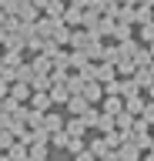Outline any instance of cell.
I'll return each mask as SVG.
<instances>
[{
    "label": "cell",
    "mask_w": 154,
    "mask_h": 161,
    "mask_svg": "<svg viewBox=\"0 0 154 161\" xmlns=\"http://www.w3.org/2000/svg\"><path fill=\"white\" fill-rule=\"evenodd\" d=\"M44 128H47V134H54V131H61V128H64L61 114H44Z\"/></svg>",
    "instance_id": "8fae6325"
},
{
    "label": "cell",
    "mask_w": 154,
    "mask_h": 161,
    "mask_svg": "<svg viewBox=\"0 0 154 161\" xmlns=\"http://www.w3.org/2000/svg\"><path fill=\"white\" fill-rule=\"evenodd\" d=\"M141 108H144V97H141V94H131V97L124 101V111H131L134 118H137V114H141Z\"/></svg>",
    "instance_id": "9c48e42d"
},
{
    "label": "cell",
    "mask_w": 154,
    "mask_h": 161,
    "mask_svg": "<svg viewBox=\"0 0 154 161\" xmlns=\"http://www.w3.org/2000/svg\"><path fill=\"white\" fill-rule=\"evenodd\" d=\"M64 131H67L71 138H84V131H87V124H84L81 118H74V121H71V124H67V128H64Z\"/></svg>",
    "instance_id": "4fadbf2b"
},
{
    "label": "cell",
    "mask_w": 154,
    "mask_h": 161,
    "mask_svg": "<svg viewBox=\"0 0 154 161\" xmlns=\"http://www.w3.org/2000/svg\"><path fill=\"white\" fill-rule=\"evenodd\" d=\"M147 70H151V77H154V57H151V64H147Z\"/></svg>",
    "instance_id": "4dcf8cb0"
},
{
    "label": "cell",
    "mask_w": 154,
    "mask_h": 161,
    "mask_svg": "<svg viewBox=\"0 0 154 161\" xmlns=\"http://www.w3.org/2000/svg\"><path fill=\"white\" fill-rule=\"evenodd\" d=\"M154 20V7L147 3H134V24H151Z\"/></svg>",
    "instance_id": "3957f363"
},
{
    "label": "cell",
    "mask_w": 154,
    "mask_h": 161,
    "mask_svg": "<svg viewBox=\"0 0 154 161\" xmlns=\"http://www.w3.org/2000/svg\"><path fill=\"white\" fill-rule=\"evenodd\" d=\"M147 50H151V57H154V40H151V44H147Z\"/></svg>",
    "instance_id": "d6a6232c"
},
{
    "label": "cell",
    "mask_w": 154,
    "mask_h": 161,
    "mask_svg": "<svg viewBox=\"0 0 154 161\" xmlns=\"http://www.w3.org/2000/svg\"><path fill=\"white\" fill-rule=\"evenodd\" d=\"M131 60H134V67H147V64H151V50H147V47H137L131 54Z\"/></svg>",
    "instance_id": "ba28073f"
},
{
    "label": "cell",
    "mask_w": 154,
    "mask_h": 161,
    "mask_svg": "<svg viewBox=\"0 0 154 161\" xmlns=\"http://www.w3.org/2000/svg\"><path fill=\"white\" fill-rule=\"evenodd\" d=\"M3 94H7V80L0 77V97H3Z\"/></svg>",
    "instance_id": "83f0119b"
},
{
    "label": "cell",
    "mask_w": 154,
    "mask_h": 161,
    "mask_svg": "<svg viewBox=\"0 0 154 161\" xmlns=\"http://www.w3.org/2000/svg\"><path fill=\"white\" fill-rule=\"evenodd\" d=\"M97 118H101V111H97V108H87V111L81 114V121L87 124V128H97Z\"/></svg>",
    "instance_id": "2e32d148"
},
{
    "label": "cell",
    "mask_w": 154,
    "mask_h": 161,
    "mask_svg": "<svg viewBox=\"0 0 154 161\" xmlns=\"http://www.w3.org/2000/svg\"><path fill=\"white\" fill-rule=\"evenodd\" d=\"M84 3H87V0H74V7H84Z\"/></svg>",
    "instance_id": "1f68e13d"
},
{
    "label": "cell",
    "mask_w": 154,
    "mask_h": 161,
    "mask_svg": "<svg viewBox=\"0 0 154 161\" xmlns=\"http://www.w3.org/2000/svg\"><path fill=\"white\" fill-rule=\"evenodd\" d=\"M81 97L87 101V104L101 101V84H97V80H84V87H81Z\"/></svg>",
    "instance_id": "7a4b0ae2"
},
{
    "label": "cell",
    "mask_w": 154,
    "mask_h": 161,
    "mask_svg": "<svg viewBox=\"0 0 154 161\" xmlns=\"http://www.w3.org/2000/svg\"><path fill=\"white\" fill-rule=\"evenodd\" d=\"M47 67H50V60H47V57H37V60H34V70H37V74H47Z\"/></svg>",
    "instance_id": "603a6c76"
},
{
    "label": "cell",
    "mask_w": 154,
    "mask_h": 161,
    "mask_svg": "<svg viewBox=\"0 0 154 161\" xmlns=\"http://www.w3.org/2000/svg\"><path fill=\"white\" fill-rule=\"evenodd\" d=\"M67 108H71V114H77V118H81L84 111L91 108V104H87V101L81 97V94H74V97H67Z\"/></svg>",
    "instance_id": "5b68a950"
},
{
    "label": "cell",
    "mask_w": 154,
    "mask_h": 161,
    "mask_svg": "<svg viewBox=\"0 0 154 161\" xmlns=\"http://www.w3.org/2000/svg\"><path fill=\"white\" fill-rule=\"evenodd\" d=\"M71 64H74V67H84V64H87V57H84L81 50H77V54H74V57H71Z\"/></svg>",
    "instance_id": "484cf974"
},
{
    "label": "cell",
    "mask_w": 154,
    "mask_h": 161,
    "mask_svg": "<svg viewBox=\"0 0 154 161\" xmlns=\"http://www.w3.org/2000/svg\"><path fill=\"white\" fill-rule=\"evenodd\" d=\"M117 161H141V148H137V144H131V141L124 138V144L117 148Z\"/></svg>",
    "instance_id": "6da1fadb"
},
{
    "label": "cell",
    "mask_w": 154,
    "mask_h": 161,
    "mask_svg": "<svg viewBox=\"0 0 154 161\" xmlns=\"http://www.w3.org/2000/svg\"><path fill=\"white\" fill-rule=\"evenodd\" d=\"M27 154H30V161H44L47 158V141H34Z\"/></svg>",
    "instance_id": "30bf717a"
},
{
    "label": "cell",
    "mask_w": 154,
    "mask_h": 161,
    "mask_svg": "<svg viewBox=\"0 0 154 161\" xmlns=\"http://www.w3.org/2000/svg\"><path fill=\"white\" fill-rule=\"evenodd\" d=\"M67 148L77 154V151H84V138H67Z\"/></svg>",
    "instance_id": "cb8c5ba5"
},
{
    "label": "cell",
    "mask_w": 154,
    "mask_h": 161,
    "mask_svg": "<svg viewBox=\"0 0 154 161\" xmlns=\"http://www.w3.org/2000/svg\"><path fill=\"white\" fill-rule=\"evenodd\" d=\"M0 161H10V154H0Z\"/></svg>",
    "instance_id": "e575fe53"
},
{
    "label": "cell",
    "mask_w": 154,
    "mask_h": 161,
    "mask_svg": "<svg viewBox=\"0 0 154 161\" xmlns=\"http://www.w3.org/2000/svg\"><path fill=\"white\" fill-rule=\"evenodd\" d=\"M151 128H154V124H151Z\"/></svg>",
    "instance_id": "8d00e7d4"
},
{
    "label": "cell",
    "mask_w": 154,
    "mask_h": 161,
    "mask_svg": "<svg viewBox=\"0 0 154 161\" xmlns=\"http://www.w3.org/2000/svg\"><path fill=\"white\" fill-rule=\"evenodd\" d=\"M94 77L104 80V84H107V80H114V77H117V74H114V64H104V67H97V70H94Z\"/></svg>",
    "instance_id": "9a60e30c"
},
{
    "label": "cell",
    "mask_w": 154,
    "mask_h": 161,
    "mask_svg": "<svg viewBox=\"0 0 154 161\" xmlns=\"http://www.w3.org/2000/svg\"><path fill=\"white\" fill-rule=\"evenodd\" d=\"M147 94H151V101H154V80H151V84H147Z\"/></svg>",
    "instance_id": "f546056e"
},
{
    "label": "cell",
    "mask_w": 154,
    "mask_h": 161,
    "mask_svg": "<svg viewBox=\"0 0 154 161\" xmlns=\"http://www.w3.org/2000/svg\"><path fill=\"white\" fill-rule=\"evenodd\" d=\"M107 151H111V148H107V144H104V138L91 141V154H94V158H104V154H107Z\"/></svg>",
    "instance_id": "d6986e66"
},
{
    "label": "cell",
    "mask_w": 154,
    "mask_h": 161,
    "mask_svg": "<svg viewBox=\"0 0 154 161\" xmlns=\"http://www.w3.org/2000/svg\"><path fill=\"white\" fill-rule=\"evenodd\" d=\"M124 3H127V7H134V3H137V0H124Z\"/></svg>",
    "instance_id": "836d02e7"
},
{
    "label": "cell",
    "mask_w": 154,
    "mask_h": 161,
    "mask_svg": "<svg viewBox=\"0 0 154 161\" xmlns=\"http://www.w3.org/2000/svg\"><path fill=\"white\" fill-rule=\"evenodd\" d=\"M141 161H154V151H147V154H144V158Z\"/></svg>",
    "instance_id": "f1b7e54d"
},
{
    "label": "cell",
    "mask_w": 154,
    "mask_h": 161,
    "mask_svg": "<svg viewBox=\"0 0 154 161\" xmlns=\"http://www.w3.org/2000/svg\"><path fill=\"white\" fill-rule=\"evenodd\" d=\"M67 138H71V134H67V131H54V134H50V144H54V148H67Z\"/></svg>",
    "instance_id": "e0dca14e"
},
{
    "label": "cell",
    "mask_w": 154,
    "mask_h": 161,
    "mask_svg": "<svg viewBox=\"0 0 154 161\" xmlns=\"http://www.w3.org/2000/svg\"><path fill=\"white\" fill-rule=\"evenodd\" d=\"M44 161H47V158H44Z\"/></svg>",
    "instance_id": "d590c367"
},
{
    "label": "cell",
    "mask_w": 154,
    "mask_h": 161,
    "mask_svg": "<svg viewBox=\"0 0 154 161\" xmlns=\"http://www.w3.org/2000/svg\"><path fill=\"white\" fill-rule=\"evenodd\" d=\"M117 111H124V101L117 97V94H107V101H104V114H117Z\"/></svg>",
    "instance_id": "8992f818"
},
{
    "label": "cell",
    "mask_w": 154,
    "mask_h": 161,
    "mask_svg": "<svg viewBox=\"0 0 154 161\" xmlns=\"http://www.w3.org/2000/svg\"><path fill=\"white\" fill-rule=\"evenodd\" d=\"M10 94H13V101L20 104V101H27V97H30V87H27L24 80H17V84H13V87H10Z\"/></svg>",
    "instance_id": "7c38bea8"
},
{
    "label": "cell",
    "mask_w": 154,
    "mask_h": 161,
    "mask_svg": "<svg viewBox=\"0 0 154 161\" xmlns=\"http://www.w3.org/2000/svg\"><path fill=\"white\" fill-rule=\"evenodd\" d=\"M10 144H13V134H10V131H7V128H0V148L7 151V148H10Z\"/></svg>",
    "instance_id": "7402d4cb"
},
{
    "label": "cell",
    "mask_w": 154,
    "mask_h": 161,
    "mask_svg": "<svg viewBox=\"0 0 154 161\" xmlns=\"http://www.w3.org/2000/svg\"><path fill=\"white\" fill-rule=\"evenodd\" d=\"M47 108H50V94H44V91L34 94V111H47Z\"/></svg>",
    "instance_id": "ac0fdd59"
},
{
    "label": "cell",
    "mask_w": 154,
    "mask_h": 161,
    "mask_svg": "<svg viewBox=\"0 0 154 161\" xmlns=\"http://www.w3.org/2000/svg\"><path fill=\"white\" fill-rule=\"evenodd\" d=\"M67 97H71L67 84H50V101H57V104H67Z\"/></svg>",
    "instance_id": "52a82bcc"
},
{
    "label": "cell",
    "mask_w": 154,
    "mask_h": 161,
    "mask_svg": "<svg viewBox=\"0 0 154 161\" xmlns=\"http://www.w3.org/2000/svg\"><path fill=\"white\" fill-rule=\"evenodd\" d=\"M141 40H144V44L154 40V20H151V24H141Z\"/></svg>",
    "instance_id": "44dd1931"
},
{
    "label": "cell",
    "mask_w": 154,
    "mask_h": 161,
    "mask_svg": "<svg viewBox=\"0 0 154 161\" xmlns=\"http://www.w3.org/2000/svg\"><path fill=\"white\" fill-rule=\"evenodd\" d=\"M74 161H97V158H94L91 151H77V154H74Z\"/></svg>",
    "instance_id": "4316f807"
},
{
    "label": "cell",
    "mask_w": 154,
    "mask_h": 161,
    "mask_svg": "<svg viewBox=\"0 0 154 161\" xmlns=\"http://www.w3.org/2000/svg\"><path fill=\"white\" fill-rule=\"evenodd\" d=\"M124 138H127V131H117V128L104 131V144H107V148H121V144H124Z\"/></svg>",
    "instance_id": "277c9868"
},
{
    "label": "cell",
    "mask_w": 154,
    "mask_h": 161,
    "mask_svg": "<svg viewBox=\"0 0 154 161\" xmlns=\"http://www.w3.org/2000/svg\"><path fill=\"white\" fill-rule=\"evenodd\" d=\"M87 40H91V37H87V34H74V37H71V44H74V47H84Z\"/></svg>",
    "instance_id": "d4e9b609"
},
{
    "label": "cell",
    "mask_w": 154,
    "mask_h": 161,
    "mask_svg": "<svg viewBox=\"0 0 154 161\" xmlns=\"http://www.w3.org/2000/svg\"><path fill=\"white\" fill-rule=\"evenodd\" d=\"M7 154H10V161H27L30 158V154H27V144H10Z\"/></svg>",
    "instance_id": "5bb4252c"
},
{
    "label": "cell",
    "mask_w": 154,
    "mask_h": 161,
    "mask_svg": "<svg viewBox=\"0 0 154 161\" xmlns=\"http://www.w3.org/2000/svg\"><path fill=\"white\" fill-rule=\"evenodd\" d=\"M137 118H144L147 124H154V101H144V108H141V114Z\"/></svg>",
    "instance_id": "ffe728a7"
}]
</instances>
